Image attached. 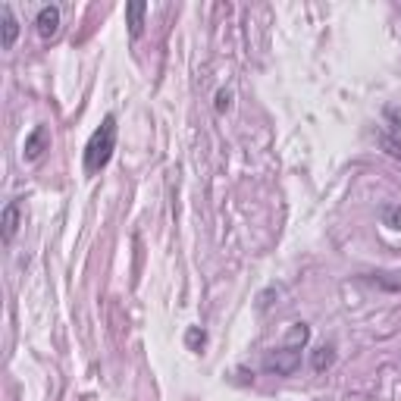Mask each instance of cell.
I'll return each instance as SVG.
<instances>
[{"label": "cell", "instance_id": "cell-1", "mask_svg": "<svg viewBox=\"0 0 401 401\" xmlns=\"http://www.w3.org/2000/svg\"><path fill=\"white\" fill-rule=\"evenodd\" d=\"M116 116H104V123L92 132L85 145V176H97L110 163L113 150H116Z\"/></svg>", "mask_w": 401, "mask_h": 401}, {"label": "cell", "instance_id": "cell-2", "mask_svg": "<svg viewBox=\"0 0 401 401\" xmlns=\"http://www.w3.org/2000/svg\"><path fill=\"white\" fill-rule=\"evenodd\" d=\"M307 339H310V329L304 326V323H295L289 339H285V345L276 348V351H270L267 358H263V370H270V373H276V376L295 373L298 364H301V348L307 345Z\"/></svg>", "mask_w": 401, "mask_h": 401}, {"label": "cell", "instance_id": "cell-3", "mask_svg": "<svg viewBox=\"0 0 401 401\" xmlns=\"http://www.w3.org/2000/svg\"><path fill=\"white\" fill-rule=\"evenodd\" d=\"M35 28H38V35L48 41V38H57L60 32V6L54 4H48V6H41L38 10V19H35Z\"/></svg>", "mask_w": 401, "mask_h": 401}, {"label": "cell", "instance_id": "cell-4", "mask_svg": "<svg viewBox=\"0 0 401 401\" xmlns=\"http://www.w3.org/2000/svg\"><path fill=\"white\" fill-rule=\"evenodd\" d=\"M145 13H148V4H141V0H132V4H126L128 38H132V41H138L141 32H145Z\"/></svg>", "mask_w": 401, "mask_h": 401}, {"label": "cell", "instance_id": "cell-5", "mask_svg": "<svg viewBox=\"0 0 401 401\" xmlns=\"http://www.w3.org/2000/svg\"><path fill=\"white\" fill-rule=\"evenodd\" d=\"M0 226H4V245H10V241L16 238V229H19V201H10L4 207Z\"/></svg>", "mask_w": 401, "mask_h": 401}, {"label": "cell", "instance_id": "cell-6", "mask_svg": "<svg viewBox=\"0 0 401 401\" xmlns=\"http://www.w3.org/2000/svg\"><path fill=\"white\" fill-rule=\"evenodd\" d=\"M50 145V135H48V128L44 126H38L32 135L26 138V160H38V157L44 154V148Z\"/></svg>", "mask_w": 401, "mask_h": 401}, {"label": "cell", "instance_id": "cell-7", "mask_svg": "<svg viewBox=\"0 0 401 401\" xmlns=\"http://www.w3.org/2000/svg\"><path fill=\"white\" fill-rule=\"evenodd\" d=\"M19 38V19L13 16L10 6H4V50H10Z\"/></svg>", "mask_w": 401, "mask_h": 401}, {"label": "cell", "instance_id": "cell-8", "mask_svg": "<svg viewBox=\"0 0 401 401\" xmlns=\"http://www.w3.org/2000/svg\"><path fill=\"white\" fill-rule=\"evenodd\" d=\"M383 219L389 229H401V207H385L383 210Z\"/></svg>", "mask_w": 401, "mask_h": 401}, {"label": "cell", "instance_id": "cell-9", "mask_svg": "<svg viewBox=\"0 0 401 401\" xmlns=\"http://www.w3.org/2000/svg\"><path fill=\"white\" fill-rule=\"evenodd\" d=\"M332 364V348H320L317 351V358H314V370H323V367H329Z\"/></svg>", "mask_w": 401, "mask_h": 401}, {"label": "cell", "instance_id": "cell-10", "mask_svg": "<svg viewBox=\"0 0 401 401\" xmlns=\"http://www.w3.org/2000/svg\"><path fill=\"white\" fill-rule=\"evenodd\" d=\"M204 345V332L194 326V329H188V348H194V351H198V348Z\"/></svg>", "mask_w": 401, "mask_h": 401}, {"label": "cell", "instance_id": "cell-11", "mask_svg": "<svg viewBox=\"0 0 401 401\" xmlns=\"http://www.w3.org/2000/svg\"><path fill=\"white\" fill-rule=\"evenodd\" d=\"M216 110H219V113L229 110V92H219V94H216Z\"/></svg>", "mask_w": 401, "mask_h": 401}]
</instances>
